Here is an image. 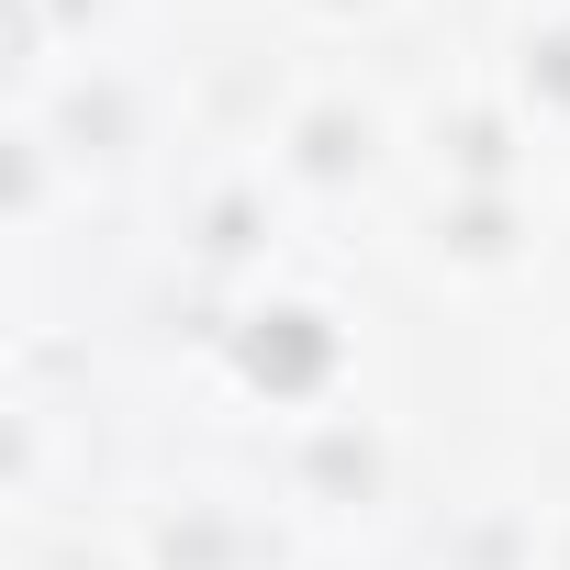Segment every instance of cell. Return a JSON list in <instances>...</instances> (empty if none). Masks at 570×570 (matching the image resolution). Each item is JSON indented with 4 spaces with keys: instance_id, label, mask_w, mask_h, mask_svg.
Here are the masks:
<instances>
[{
    "instance_id": "cell-1",
    "label": "cell",
    "mask_w": 570,
    "mask_h": 570,
    "mask_svg": "<svg viewBox=\"0 0 570 570\" xmlns=\"http://www.w3.org/2000/svg\"><path fill=\"white\" fill-rule=\"evenodd\" d=\"M246 370H257L268 392H303V381L325 370V325H314V314H268V325L246 336Z\"/></svg>"
}]
</instances>
